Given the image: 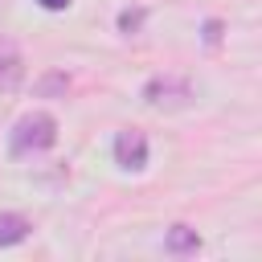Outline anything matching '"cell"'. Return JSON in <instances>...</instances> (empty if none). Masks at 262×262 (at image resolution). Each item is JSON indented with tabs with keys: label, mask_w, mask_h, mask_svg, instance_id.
<instances>
[{
	"label": "cell",
	"mask_w": 262,
	"mask_h": 262,
	"mask_svg": "<svg viewBox=\"0 0 262 262\" xmlns=\"http://www.w3.org/2000/svg\"><path fill=\"white\" fill-rule=\"evenodd\" d=\"M143 16H147L143 8H123V12H119V33H127V37H131V33L143 25Z\"/></svg>",
	"instance_id": "52a82bcc"
},
{
	"label": "cell",
	"mask_w": 262,
	"mask_h": 262,
	"mask_svg": "<svg viewBox=\"0 0 262 262\" xmlns=\"http://www.w3.org/2000/svg\"><path fill=\"white\" fill-rule=\"evenodd\" d=\"M111 151H115V164L127 168V172H139L147 164V139H143V131H119Z\"/></svg>",
	"instance_id": "3957f363"
},
{
	"label": "cell",
	"mask_w": 262,
	"mask_h": 262,
	"mask_svg": "<svg viewBox=\"0 0 262 262\" xmlns=\"http://www.w3.org/2000/svg\"><path fill=\"white\" fill-rule=\"evenodd\" d=\"M53 143H57V119L45 115V111H33V115L16 119L8 151L12 156H37V151H49Z\"/></svg>",
	"instance_id": "6da1fadb"
},
{
	"label": "cell",
	"mask_w": 262,
	"mask_h": 262,
	"mask_svg": "<svg viewBox=\"0 0 262 262\" xmlns=\"http://www.w3.org/2000/svg\"><path fill=\"white\" fill-rule=\"evenodd\" d=\"M201 246V237H196V229H188V225H172L168 233H164V250L168 254H192Z\"/></svg>",
	"instance_id": "5b68a950"
},
{
	"label": "cell",
	"mask_w": 262,
	"mask_h": 262,
	"mask_svg": "<svg viewBox=\"0 0 262 262\" xmlns=\"http://www.w3.org/2000/svg\"><path fill=\"white\" fill-rule=\"evenodd\" d=\"M25 82V57L12 41H0V94H12Z\"/></svg>",
	"instance_id": "277c9868"
},
{
	"label": "cell",
	"mask_w": 262,
	"mask_h": 262,
	"mask_svg": "<svg viewBox=\"0 0 262 262\" xmlns=\"http://www.w3.org/2000/svg\"><path fill=\"white\" fill-rule=\"evenodd\" d=\"M41 90H45V94H53V90H66V74H49V78L41 82Z\"/></svg>",
	"instance_id": "ba28073f"
},
{
	"label": "cell",
	"mask_w": 262,
	"mask_h": 262,
	"mask_svg": "<svg viewBox=\"0 0 262 262\" xmlns=\"http://www.w3.org/2000/svg\"><path fill=\"white\" fill-rule=\"evenodd\" d=\"M205 41H209V45H217V41H221V25H217V20H209V25H205Z\"/></svg>",
	"instance_id": "9c48e42d"
},
{
	"label": "cell",
	"mask_w": 262,
	"mask_h": 262,
	"mask_svg": "<svg viewBox=\"0 0 262 262\" xmlns=\"http://www.w3.org/2000/svg\"><path fill=\"white\" fill-rule=\"evenodd\" d=\"M143 98H147V106H156V111H180V106L192 102V86H188V78L164 74V78H151V82L143 86Z\"/></svg>",
	"instance_id": "7a4b0ae2"
},
{
	"label": "cell",
	"mask_w": 262,
	"mask_h": 262,
	"mask_svg": "<svg viewBox=\"0 0 262 262\" xmlns=\"http://www.w3.org/2000/svg\"><path fill=\"white\" fill-rule=\"evenodd\" d=\"M41 8H49V12H61V8H70V0H37Z\"/></svg>",
	"instance_id": "30bf717a"
},
{
	"label": "cell",
	"mask_w": 262,
	"mask_h": 262,
	"mask_svg": "<svg viewBox=\"0 0 262 262\" xmlns=\"http://www.w3.org/2000/svg\"><path fill=\"white\" fill-rule=\"evenodd\" d=\"M29 229H33V225H29L20 213H0V246H16V242H25Z\"/></svg>",
	"instance_id": "8992f818"
}]
</instances>
